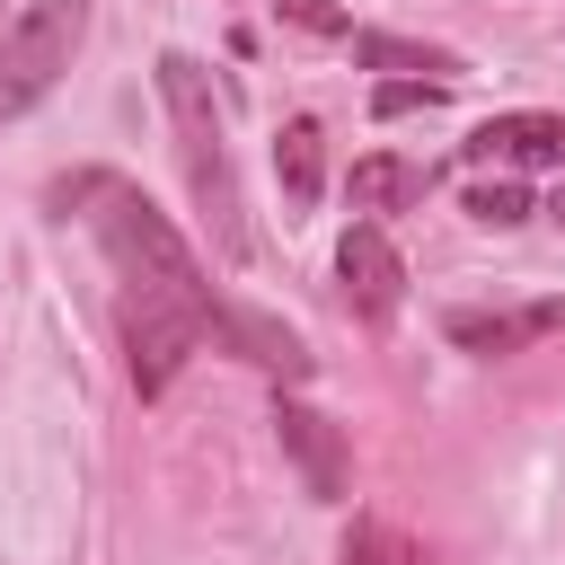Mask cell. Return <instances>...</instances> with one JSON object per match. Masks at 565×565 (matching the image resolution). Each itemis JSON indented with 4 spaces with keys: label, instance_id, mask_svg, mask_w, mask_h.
Returning <instances> with one entry per match:
<instances>
[{
    "label": "cell",
    "instance_id": "15",
    "mask_svg": "<svg viewBox=\"0 0 565 565\" xmlns=\"http://www.w3.org/2000/svg\"><path fill=\"white\" fill-rule=\"evenodd\" d=\"M274 9H282V26H300V35H335V44L353 35V18H344L335 0H274Z\"/></svg>",
    "mask_w": 565,
    "mask_h": 565
},
{
    "label": "cell",
    "instance_id": "10",
    "mask_svg": "<svg viewBox=\"0 0 565 565\" xmlns=\"http://www.w3.org/2000/svg\"><path fill=\"white\" fill-rule=\"evenodd\" d=\"M353 203L362 212H415L424 194H433V168L424 159H397V150H371V159H353Z\"/></svg>",
    "mask_w": 565,
    "mask_h": 565
},
{
    "label": "cell",
    "instance_id": "9",
    "mask_svg": "<svg viewBox=\"0 0 565 565\" xmlns=\"http://www.w3.org/2000/svg\"><path fill=\"white\" fill-rule=\"evenodd\" d=\"M274 177H282V203H291V212H309V203L327 194V132H318V115H282V132H274Z\"/></svg>",
    "mask_w": 565,
    "mask_h": 565
},
{
    "label": "cell",
    "instance_id": "12",
    "mask_svg": "<svg viewBox=\"0 0 565 565\" xmlns=\"http://www.w3.org/2000/svg\"><path fill=\"white\" fill-rule=\"evenodd\" d=\"M539 203H530V185L521 177H486V185H468V221H486V230H521Z\"/></svg>",
    "mask_w": 565,
    "mask_h": 565
},
{
    "label": "cell",
    "instance_id": "5",
    "mask_svg": "<svg viewBox=\"0 0 565 565\" xmlns=\"http://www.w3.org/2000/svg\"><path fill=\"white\" fill-rule=\"evenodd\" d=\"M274 441L291 450V468H300V486H309L318 503H344V494H353V459H344V433H335L318 406H300V397H274Z\"/></svg>",
    "mask_w": 565,
    "mask_h": 565
},
{
    "label": "cell",
    "instance_id": "8",
    "mask_svg": "<svg viewBox=\"0 0 565 565\" xmlns=\"http://www.w3.org/2000/svg\"><path fill=\"white\" fill-rule=\"evenodd\" d=\"M212 344H230L238 362H256V371H274V380H291V388L318 371V362H309V344H300L282 318H265V309H230V300H221V327H212Z\"/></svg>",
    "mask_w": 565,
    "mask_h": 565
},
{
    "label": "cell",
    "instance_id": "1",
    "mask_svg": "<svg viewBox=\"0 0 565 565\" xmlns=\"http://www.w3.org/2000/svg\"><path fill=\"white\" fill-rule=\"evenodd\" d=\"M53 203H97L88 230H97V247H106V265H115L124 371H132L141 397H159V388L194 362V344L221 327V291L203 282L194 247L177 238V221H168L141 185H124V177H79V185H53Z\"/></svg>",
    "mask_w": 565,
    "mask_h": 565
},
{
    "label": "cell",
    "instance_id": "13",
    "mask_svg": "<svg viewBox=\"0 0 565 565\" xmlns=\"http://www.w3.org/2000/svg\"><path fill=\"white\" fill-rule=\"evenodd\" d=\"M344 565H424V547L406 530H388V521H353L344 530Z\"/></svg>",
    "mask_w": 565,
    "mask_h": 565
},
{
    "label": "cell",
    "instance_id": "7",
    "mask_svg": "<svg viewBox=\"0 0 565 565\" xmlns=\"http://www.w3.org/2000/svg\"><path fill=\"white\" fill-rule=\"evenodd\" d=\"M565 327V300H530V309H450L441 318V335L459 344V353H486V362H503V353H521V344H539V335H556Z\"/></svg>",
    "mask_w": 565,
    "mask_h": 565
},
{
    "label": "cell",
    "instance_id": "16",
    "mask_svg": "<svg viewBox=\"0 0 565 565\" xmlns=\"http://www.w3.org/2000/svg\"><path fill=\"white\" fill-rule=\"evenodd\" d=\"M547 221H556V230H565V185H556V194H547Z\"/></svg>",
    "mask_w": 565,
    "mask_h": 565
},
{
    "label": "cell",
    "instance_id": "2",
    "mask_svg": "<svg viewBox=\"0 0 565 565\" xmlns=\"http://www.w3.org/2000/svg\"><path fill=\"white\" fill-rule=\"evenodd\" d=\"M159 106H168V141H177V168H185V194L203 212V238L247 265V203H238V168H230V124H221V97H212V71L194 53H159Z\"/></svg>",
    "mask_w": 565,
    "mask_h": 565
},
{
    "label": "cell",
    "instance_id": "4",
    "mask_svg": "<svg viewBox=\"0 0 565 565\" xmlns=\"http://www.w3.org/2000/svg\"><path fill=\"white\" fill-rule=\"evenodd\" d=\"M335 282H344L353 318H371V327H388V318H397V300H406V256L388 247V230H380V221H353V230L335 238Z\"/></svg>",
    "mask_w": 565,
    "mask_h": 565
},
{
    "label": "cell",
    "instance_id": "3",
    "mask_svg": "<svg viewBox=\"0 0 565 565\" xmlns=\"http://www.w3.org/2000/svg\"><path fill=\"white\" fill-rule=\"evenodd\" d=\"M79 44H88V0H26L0 26V124L26 115L35 97H53V79L71 71Z\"/></svg>",
    "mask_w": 565,
    "mask_h": 565
},
{
    "label": "cell",
    "instance_id": "6",
    "mask_svg": "<svg viewBox=\"0 0 565 565\" xmlns=\"http://www.w3.org/2000/svg\"><path fill=\"white\" fill-rule=\"evenodd\" d=\"M459 159H468V168H565V115H539V106L486 115V124L459 141Z\"/></svg>",
    "mask_w": 565,
    "mask_h": 565
},
{
    "label": "cell",
    "instance_id": "14",
    "mask_svg": "<svg viewBox=\"0 0 565 565\" xmlns=\"http://www.w3.org/2000/svg\"><path fill=\"white\" fill-rule=\"evenodd\" d=\"M441 97H450V79H380V88H371V115H380V124H397V115L441 106Z\"/></svg>",
    "mask_w": 565,
    "mask_h": 565
},
{
    "label": "cell",
    "instance_id": "11",
    "mask_svg": "<svg viewBox=\"0 0 565 565\" xmlns=\"http://www.w3.org/2000/svg\"><path fill=\"white\" fill-rule=\"evenodd\" d=\"M344 44H353V62H362V71H406V79H450V88H459V71H468L459 53L415 44V35H380V26H353Z\"/></svg>",
    "mask_w": 565,
    "mask_h": 565
}]
</instances>
